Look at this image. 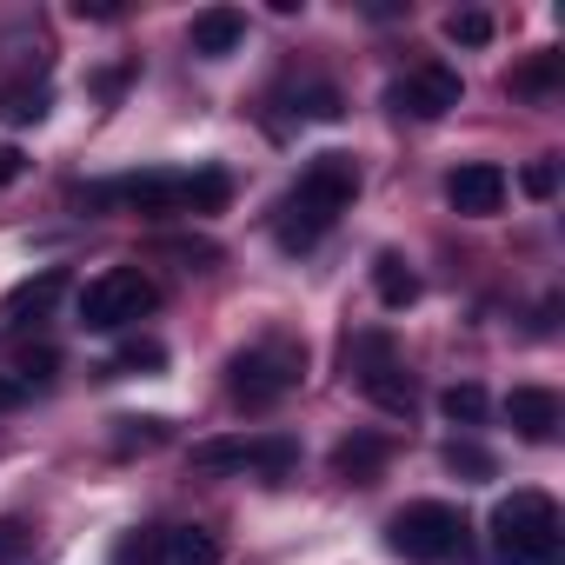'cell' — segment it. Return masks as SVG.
Listing matches in <instances>:
<instances>
[{"label":"cell","mask_w":565,"mask_h":565,"mask_svg":"<svg viewBox=\"0 0 565 565\" xmlns=\"http://www.w3.org/2000/svg\"><path fill=\"white\" fill-rule=\"evenodd\" d=\"M558 545H565V525L545 492H512L492 505V552L505 565H558Z\"/></svg>","instance_id":"obj_2"},{"label":"cell","mask_w":565,"mask_h":565,"mask_svg":"<svg viewBox=\"0 0 565 565\" xmlns=\"http://www.w3.org/2000/svg\"><path fill=\"white\" fill-rule=\"evenodd\" d=\"M153 279L147 273H134V266H107L100 279H87L81 287V327L87 333H120V327H134V320H147L153 313Z\"/></svg>","instance_id":"obj_5"},{"label":"cell","mask_w":565,"mask_h":565,"mask_svg":"<svg viewBox=\"0 0 565 565\" xmlns=\"http://www.w3.org/2000/svg\"><path fill=\"white\" fill-rule=\"evenodd\" d=\"M54 366H61V353H54V347H34V353L21 360V373H14V380H21V386H34V380H47Z\"/></svg>","instance_id":"obj_24"},{"label":"cell","mask_w":565,"mask_h":565,"mask_svg":"<svg viewBox=\"0 0 565 565\" xmlns=\"http://www.w3.org/2000/svg\"><path fill=\"white\" fill-rule=\"evenodd\" d=\"M380 466H386V439H380V433H360V439H347V446L333 452V472H340V479H360V486H366Z\"/></svg>","instance_id":"obj_13"},{"label":"cell","mask_w":565,"mask_h":565,"mask_svg":"<svg viewBox=\"0 0 565 565\" xmlns=\"http://www.w3.org/2000/svg\"><path fill=\"white\" fill-rule=\"evenodd\" d=\"M446 200H452V213L486 220V213H499V206H505V173H499V167H486V160H472V167H459V173L446 180Z\"/></svg>","instance_id":"obj_10"},{"label":"cell","mask_w":565,"mask_h":565,"mask_svg":"<svg viewBox=\"0 0 565 565\" xmlns=\"http://www.w3.org/2000/svg\"><path fill=\"white\" fill-rule=\"evenodd\" d=\"M519 186H525V193H532V200H552V193H558V167H552V160H532V167H525V180H519Z\"/></svg>","instance_id":"obj_23"},{"label":"cell","mask_w":565,"mask_h":565,"mask_svg":"<svg viewBox=\"0 0 565 565\" xmlns=\"http://www.w3.org/2000/svg\"><path fill=\"white\" fill-rule=\"evenodd\" d=\"M200 472H259V479H287L300 466V446L287 433H239V439H200L193 446Z\"/></svg>","instance_id":"obj_6"},{"label":"cell","mask_w":565,"mask_h":565,"mask_svg":"<svg viewBox=\"0 0 565 565\" xmlns=\"http://www.w3.org/2000/svg\"><path fill=\"white\" fill-rule=\"evenodd\" d=\"M160 360H167V347H160V340H127L114 366H120V373H134V366H160Z\"/></svg>","instance_id":"obj_21"},{"label":"cell","mask_w":565,"mask_h":565,"mask_svg":"<svg viewBox=\"0 0 565 565\" xmlns=\"http://www.w3.org/2000/svg\"><path fill=\"white\" fill-rule=\"evenodd\" d=\"M505 419H512V433H519V439L552 446V439H558V426H565V406H558V393H545V386H512Z\"/></svg>","instance_id":"obj_9"},{"label":"cell","mask_w":565,"mask_h":565,"mask_svg":"<svg viewBox=\"0 0 565 565\" xmlns=\"http://www.w3.org/2000/svg\"><path fill=\"white\" fill-rule=\"evenodd\" d=\"M300 114H307V120H340V94H333V87H307V94H300Z\"/></svg>","instance_id":"obj_22"},{"label":"cell","mask_w":565,"mask_h":565,"mask_svg":"<svg viewBox=\"0 0 565 565\" xmlns=\"http://www.w3.org/2000/svg\"><path fill=\"white\" fill-rule=\"evenodd\" d=\"M41 552H34V532L21 525V519H0V565H34Z\"/></svg>","instance_id":"obj_20"},{"label":"cell","mask_w":565,"mask_h":565,"mask_svg":"<svg viewBox=\"0 0 565 565\" xmlns=\"http://www.w3.org/2000/svg\"><path fill=\"white\" fill-rule=\"evenodd\" d=\"M373 287H380V300H386V307H413V300H419L413 266H406V259H393V253H380V259H373Z\"/></svg>","instance_id":"obj_15"},{"label":"cell","mask_w":565,"mask_h":565,"mask_svg":"<svg viewBox=\"0 0 565 565\" xmlns=\"http://www.w3.org/2000/svg\"><path fill=\"white\" fill-rule=\"evenodd\" d=\"M439 459H446V472H466V479H492V452H486V446H472V439H452Z\"/></svg>","instance_id":"obj_19"},{"label":"cell","mask_w":565,"mask_h":565,"mask_svg":"<svg viewBox=\"0 0 565 565\" xmlns=\"http://www.w3.org/2000/svg\"><path fill=\"white\" fill-rule=\"evenodd\" d=\"M300 380H307V347L300 340H259V347H246L226 366V386H233V399L246 413H266L273 399H287Z\"/></svg>","instance_id":"obj_3"},{"label":"cell","mask_w":565,"mask_h":565,"mask_svg":"<svg viewBox=\"0 0 565 565\" xmlns=\"http://www.w3.org/2000/svg\"><path fill=\"white\" fill-rule=\"evenodd\" d=\"M386 539H393V552L413 558V565H446V558L466 552V512L446 505V499H419V505L393 512Z\"/></svg>","instance_id":"obj_4"},{"label":"cell","mask_w":565,"mask_h":565,"mask_svg":"<svg viewBox=\"0 0 565 565\" xmlns=\"http://www.w3.org/2000/svg\"><path fill=\"white\" fill-rule=\"evenodd\" d=\"M28 399V386L14 380V373H0V413H8V406H21Z\"/></svg>","instance_id":"obj_28"},{"label":"cell","mask_w":565,"mask_h":565,"mask_svg":"<svg viewBox=\"0 0 565 565\" xmlns=\"http://www.w3.org/2000/svg\"><path fill=\"white\" fill-rule=\"evenodd\" d=\"M446 41H452V47H486V41H492V14H479V8L446 14Z\"/></svg>","instance_id":"obj_18"},{"label":"cell","mask_w":565,"mask_h":565,"mask_svg":"<svg viewBox=\"0 0 565 565\" xmlns=\"http://www.w3.org/2000/svg\"><path fill=\"white\" fill-rule=\"evenodd\" d=\"M74 14H81V21H114L120 8H114V0H74Z\"/></svg>","instance_id":"obj_27"},{"label":"cell","mask_w":565,"mask_h":565,"mask_svg":"<svg viewBox=\"0 0 565 565\" xmlns=\"http://www.w3.org/2000/svg\"><path fill=\"white\" fill-rule=\"evenodd\" d=\"M347 360H353L360 393H366L380 413H399V419L413 413V380H406V366H399V353H393V340H386V333H353Z\"/></svg>","instance_id":"obj_7"},{"label":"cell","mask_w":565,"mask_h":565,"mask_svg":"<svg viewBox=\"0 0 565 565\" xmlns=\"http://www.w3.org/2000/svg\"><path fill=\"white\" fill-rule=\"evenodd\" d=\"M353 193H360L353 153H320V160L300 173V186L287 193V206H279V246H287V253H307L313 239H327L333 220L353 206Z\"/></svg>","instance_id":"obj_1"},{"label":"cell","mask_w":565,"mask_h":565,"mask_svg":"<svg viewBox=\"0 0 565 565\" xmlns=\"http://www.w3.org/2000/svg\"><path fill=\"white\" fill-rule=\"evenodd\" d=\"M239 41H246V14H239V8H206V14H193V54H200V61H226V54H239Z\"/></svg>","instance_id":"obj_11"},{"label":"cell","mask_w":565,"mask_h":565,"mask_svg":"<svg viewBox=\"0 0 565 565\" xmlns=\"http://www.w3.org/2000/svg\"><path fill=\"white\" fill-rule=\"evenodd\" d=\"M459 94H466V87H459V74L433 61V67H413L406 81H393V87H386V107H393V114H406V120H439V114H452V107H459Z\"/></svg>","instance_id":"obj_8"},{"label":"cell","mask_w":565,"mask_h":565,"mask_svg":"<svg viewBox=\"0 0 565 565\" xmlns=\"http://www.w3.org/2000/svg\"><path fill=\"white\" fill-rule=\"evenodd\" d=\"M226 193H233V180H226L220 167H200V173H186V186H180V213H220Z\"/></svg>","instance_id":"obj_14"},{"label":"cell","mask_w":565,"mask_h":565,"mask_svg":"<svg viewBox=\"0 0 565 565\" xmlns=\"http://www.w3.org/2000/svg\"><path fill=\"white\" fill-rule=\"evenodd\" d=\"M167 565H220V539L206 525H180L167 532Z\"/></svg>","instance_id":"obj_16"},{"label":"cell","mask_w":565,"mask_h":565,"mask_svg":"<svg viewBox=\"0 0 565 565\" xmlns=\"http://www.w3.org/2000/svg\"><path fill=\"white\" fill-rule=\"evenodd\" d=\"M21 173H28V153L21 147H0V186H14Z\"/></svg>","instance_id":"obj_26"},{"label":"cell","mask_w":565,"mask_h":565,"mask_svg":"<svg viewBox=\"0 0 565 565\" xmlns=\"http://www.w3.org/2000/svg\"><path fill=\"white\" fill-rule=\"evenodd\" d=\"M552 81H558V61H539V67H525V74H519L512 87H519V94H545Z\"/></svg>","instance_id":"obj_25"},{"label":"cell","mask_w":565,"mask_h":565,"mask_svg":"<svg viewBox=\"0 0 565 565\" xmlns=\"http://www.w3.org/2000/svg\"><path fill=\"white\" fill-rule=\"evenodd\" d=\"M61 287H67V273H41V279H21V287L8 294V327H34V320H47L54 313V300H61Z\"/></svg>","instance_id":"obj_12"},{"label":"cell","mask_w":565,"mask_h":565,"mask_svg":"<svg viewBox=\"0 0 565 565\" xmlns=\"http://www.w3.org/2000/svg\"><path fill=\"white\" fill-rule=\"evenodd\" d=\"M439 413H446L452 426H479V419H486V393H479V386H446V393H439Z\"/></svg>","instance_id":"obj_17"}]
</instances>
